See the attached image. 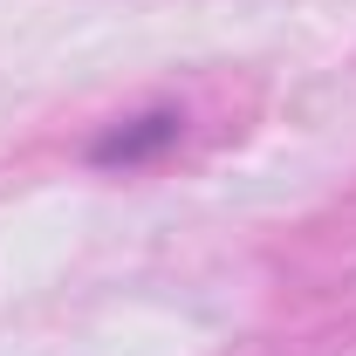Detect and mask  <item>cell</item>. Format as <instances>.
Here are the masks:
<instances>
[{
    "label": "cell",
    "mask_w": 356,
    "mask_h": 356,
    "mask_svg": "<svg viewBox=\"0 0 356 356\" xmlns=\"http://www.w3.org/2000/svg\"><path fill=\"white\" fill-rule=\"evenodd\" d=\"M178 137H185V110L158 103V110H144V117H124V124L96 131L89 137V165H96V172H137V165H158Z\"/></svg>",
    "instance_id": "cell-1"
}]
</instances>
